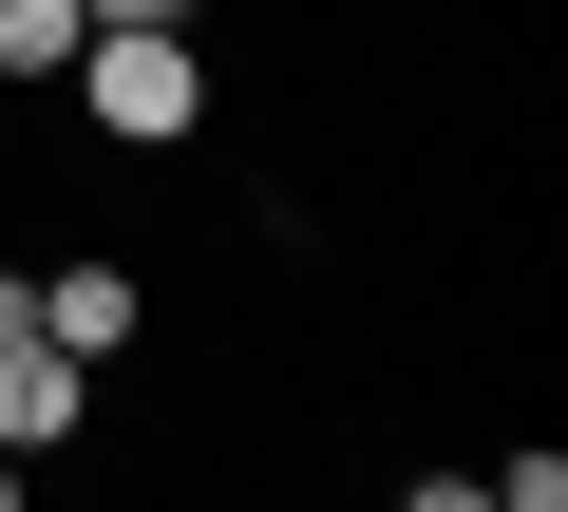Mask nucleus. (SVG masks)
Here are the masks:
<instances>
[{
  "mask_svg": "<svg viewBox=\"0 0 568 512\" xmlns=\"http://www.w3.org/2000/svg\"><path fill=\"white\" fill-rule=\"evenodd\" d=\"M77 114L114 133V152H171V133H209V58H190V20H77Z\"/></svg>",
  "mask_w": 568,
  "mask_h": 512,
  "instance_id": "obj_1",
  "label": "nucleus"
},
{
  "mask_svg": "<svg viewBox=\"0 0 568 512\" xmlns=\"http://www.w3.org/2000/svg\"><path fill=\"white\" fill-rule=\"evenodd\" d=\"M77 418H95V361H58L39 304H20L0 323V455H77Z\"/></svg>",
  "mask_w": 568,
  "mask_h": 512,
  "instance_id": "obj_2",
  "label": "nucleus"
},
{
  "mask_svg": "<svg viewBox=\"0 0 568 512\" xmlns=\"http://www.w3.org/2000/svg\"><path fill=\"white\" fill-rule=\"evenodd\" d=\"M133 304H152V285H133V267H95V247H77V267H39V342H58V361H114V342H133Z\"/></svg>",
  "mask_w": 568,
  "mask_h": 512,
  "instance_id": "obj_3",
  "label": "nucleus"
},
{
  "mask_svg": "<svg viewBox=\"0 0 568 512\" xmlns=\"http://www.w3.org/2000/svg\"><path fill=\"white\" fill-rule=\"evenodd\" d=\"M77 20H95V0H0V77H58V58H77Z\"/></svg>",
  "mask_w": 568,
  "mask_h": 512,
  "instance_id": "obj_4",
  "label": "nucleus"
},
{
  "mask_svg": "<svg viewBox=\"0 0 568 512\" xmlns=\"http://www.w3.org/2000/svg\"><path fill=\"white\" fill-rule=\"evenodd\" d=\"M95 20H209V0H95Z\"/></svg>",
  "mask_w": 568,
  "mask_h": 512,
  "instance_id": "obj_5",
  "label": "nucleus"
},
{
  "mask_svg": "<svg viewBox=\"0 0 568 512\" xmlns=\"http://www.w3.org/2000/svg\"><path fill=\"white\" fill-rule=\"evenodd\" d=\"M20 474H39V455H0V512H20Z\"/></svg>",
  "mask_w": 568,
  "mask_h": 512,
  "instance_id": "obj_6",
  "label": "nucleus"
}]
</instances>
